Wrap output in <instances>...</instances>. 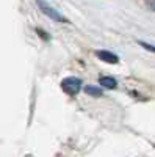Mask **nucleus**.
Returning <instances> with one entry per match:
<instances>
[{
    "label": "nucleus",
    "instance_id": "nucleus-5",
    "mask_svg": "<svg viewBox=\"0 0 155 157\" xmlns=\"http://www.w3.org/2000/svg\"><path fill=\"white\" fill-rule=\"evenodd\" d=\"M85 91H86V94L94 96V98H100V96H102V88H97V86H91V85H88V86L85 88Z\"/></svg>",
    "mask_w": 155,
    "mask_h": 157
},
{
    "label": "nucleus",
    "instance_id": "nucleus-6",
    "mask_svg": "<svg viewBox=\"0 0 155 157\" xmlns=\"http://www.w3.org/2000/svg\"><path fill=\"white\" fill-rule=\"evenodd\" d=\"M138 44H139L141 47H144L146 50L153 52V54H155V46H152V44H149V43H144V41H138Z\"/></svg>",
    "mask_w": 155,
    "mask_h": 157
},
{
    "label": "nucleus",
    "instance_id": "nucleus-4",
    "mask_svg": "<svg viewBox=\"0 0 155 157\" xmlns=\"http://www.w3.org/2000/svg\"><path fill=\"white\" fill-rule=\"evenodd\" d=\"M99 83L103 88H108V90H114L116 86H118V82H116L113 77H100L99 78Z\"/></svg>",
    "mask_w": 155,
    "mask_h": 157
},
{
    "label": "nucleus",
    "instance_id": "nucleus-2",
    "mask_svg": "<svg viewBox=\"0 0 155 157\" xmlns=\"http://www.w3.org/2000/svg\"><path fill=\"white\" fill-rule=\"evenodd\" d=\"M35 2H36V5H38V6H39V10L44 13L46 16H49L52 21L60 22V24H66V22H68V21H66V17H64V16H61L60 13L57 11V10H54V8H52V6H50L47 2H46V0H35Z\"/></svg>",
    "mask_w": 155,
    "mask_h": 157
},
{
    "label": "nucleus",
    "instance_id": "nucleus-3",
    "mask_svg": "<svg viewBox=\"0 0 155 157\" xmlns=\"http://www.w3.org/2000/svg\"><path fill=\"white\" fill-rule=\"evenodd\" d=\"M96 57L102 61H105V63H110V64H118L119 63V57L114 55L110 50H96Z\"/></svg>",
    "mask_w": 155,
    "mask_h": 157
},
{
    "label": "nucleus",
    "instance_id": "nucleus-7",
    "mask_svg": "<svg viewBox=\"0 0 155 157\" xmlns=\"http://www.w3.org/2000/svg\"><path fill=\"white\" fill-rule=\"evenodd\" d=\"M36 32H38V35H39L41 38H44L46 41H49V39H50V36H47V33H46V32H42L41 29H36Z\"/></svg>",
    "mask_w": 155,
    "mask_h": 157
},
{
    "label": "nucleus",
    "instance_id": "nucleus-1",
    "mask_svg": "<svg viewBox=\"0 0 155 157\" xmlns=\"http://www.w3.org/2000/svg\"><path fill=\"white\" fill-rule=\"evenodd\" d=\"M61 88L66 94L69 96H77L82 90V80L79 77H66L61 82Z\"/></svg>",
    "mask_w": 155,
    "mask_h": 157
},
{
    "label": "nucleus",
    "instance_id": "nucleus-8",
    "mask_svg": "<svg viewBox=\"0 0 155 157\" xmlns=\"http://www.w3.org/2000/svg\"><path fill=\"white\" fill-rule=\"evenodd\" d=\"M146 3H147V6L155 13V0H146Z\"/></svg>",
    "mask_w": 155,
    "mask_h": 157
}]
</instances>
